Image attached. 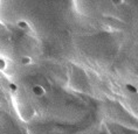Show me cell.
<instances>
[{"label":"cell","instance_id":"1","mask_svg":"<svg viewBox=\"0 0 138 134\" xmlns=\"http://www.w3.org/2000/svg\"><path fill=\"white\" fill-rule=\"evenodd\" d=\"M32 91H33V93L37 97H42V96H45V93H46L45 88L41 85H34L33 89H32Z\"/></svg>","mask_w":138,"mask_h":134},{"label":"cell","instance_id":"2","mask_svg":"<svg viewBox=\"0 0 138 134\" xmlns=\"http://www.w3.org/2000/svg\"><path fill=\"white\" fill-rule=\"evenodd\" d=\"M18 27L24 29V31H29V25H28V22L25 21V20H20V21L18 22Z\"/></svg>","mask_w":138,"mask_h":134},{"label":"cell","instance_id":"3","mask_svg":"<svg viewBox=\"0 0 138 134\" xmlns=\"http://www.w3.org/2000/svg\"><path fill=\"white\" fill-rule=\"evenodd\" d=\"M20 62H21L22 65H29V64L32 63V58L29 57V56H22Z\"/></svg>","mask_w":138,"mask_h":134},{"label":"cell","instance_id":"4","mask_svg":"<svg viewBox=\"0 0 138 134\" xmlns=\"http://www.w3.org/2000/svg\"><path fill=\"white\" fill-rule=\"evenodd\" d=\"M126 89H128V91L131 92V93H137L138 92L137 88L135 85H132V84H126Z\"/></svg>","mask_w":138,"mask_h":134},{"label":"cell","instance_id":"5","mask_svg":"<svg viewBox=\"0 0 138 134\" xmlns=\"http://www.w3.org/2000/svg\"><path fill=\"white\" fill-rule=\"evenodd\" d=\"M6 61H5L4 58H1L0 57V70H5L6 69Z\"/></svg>","mask_w":138,"mask_h":134},{"label":"cell","instance_id":"6","mask_svg":"<svg viewBox=\"0 0 138 134\" xmlns=\"http://www.w3.org/2000/svg\"><path fill=\"white\" fill-rule=\"evenodd\" d=\"M100 134H110L109 130H108V128L105 127V125H102V127H101V131H100Z\"/></svg>","mask_w":138,"mask_h":134},{"label":"cell","instance_id":"7","mask_svg":"<svg viewBox=\"0 0 138 134\" xmlns=\"http://www.w3.org/2000/svg\"><path fill=\"white\" fill-rule=\"evenodd\" d=\"M8 86H9V90H12L13 92H15V91L18 90V85H16L15 83H9Z\"/></svg>","mask_w":138,"mask_h":134}]
</instances>
